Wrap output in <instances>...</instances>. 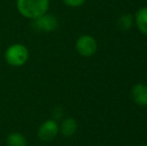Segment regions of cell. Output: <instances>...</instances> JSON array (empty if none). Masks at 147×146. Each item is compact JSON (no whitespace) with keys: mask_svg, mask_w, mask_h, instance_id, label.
<instances>
[{"mask_svg":"<svg viewBox=\"0 0 147 146\" xmlns=\"http://www.w3.org/2000/svg\"><path fill=\"white\" fill-rule=\"evenodd\" d=\"M50 0H16V7L20 14L33 20L48 12Z\"/></svg>","mask_w":147,"mask_h":146,"instance_id":"obj_1","label":"cell"},{"mask_svg":"<svg viewBox=\"0 0 147 146\" xmlns=\"http://www.w3.org/2000/svg\"><path fill=\"white\" fill-rule=\"evenodd\" d=\"M4 58L10 66L20 67L27 62L29 58V51L25 45L21 43H14L5 50Z\"/></svg>","mask_w":147,"mask_h":146,"instance_id":"obj_2","label":"cell"},{"mask_svg":"<svg viewBox=\"0 0 147 146\" xmlns=\"http://www.w3.org/2000/svg\"><path fill=\"white\" fill-rule=\"evenodd\" d=\"M32 27L37 31L52 32L58 27V20L53 14L46 12L36 19L32 20Z\"/></svg>","mask_w":147,"mask_h":146,"instance_id":"obj_3","label":"cell"},{"mask_svg":"<svg viewBox=\"0 0 147 146\" xmlns=\"http://www.w3.org/2000/svg\"><path fill=\"white\" fill-rule=\"evenodd\" d=\"M75 48L77 52L82 56H92L97 51V41L91 35L84 34L77 39L75 43Z\"/></svg>","mask_w":147,"mask_h":146,"instance_id":"obj_4","label":"cell"},{"mask_svg":"<svg viewBox=\"0 0 147 146\" xmlns=\"http://www.w3.org/2000/svg\"><path fill=\"white\" fill-rule=\"evenodd\" d=\"M59 132V126L56 120L54 119H48L45 120L42 124L39 126L37 131V136L41 141L49 142L52 141L57 136Z\"/></svg>","mask_w":147,"mask_h":146,"instance_id":"obj_5","label":"cell"},{"mask_svg":"<svg viewBox=\"0 0 147 146\" xmlns=\"http://www.w3.org/2000/svg\"><path fill=\"white\" fill-rule=\"evenodd\" d=\"M131 97L138 106H147V85L143 83H137L131 90Z\"/></svg>","mask_w":147,"mask_h":146,"instance_id":"obj_6","label":"cell"},{"mask_svg":"<svg viewBox=\"0 0 147 146\" xmlns=\"http://www.w3.org/2000/svg\"><path fill=\"white\" fill-rule=\"evenodd\" d=\"M134 22L137 29L147 36V6H143L137 10L134 16Z\"/></svg>","mask_w":147,"mask_h":146,"instance_id":"obj_7","label":"cell"},{"mask_svg":"<svg viewBox=\"0 0 147 146\" xmlns=\"http://www.w3.org/2000/svg\"><path fill=\"white\" fill-rule=\"evenodd\" d=\"M77 127V122L75 119L69 117V118H66L65 120L62 121L59 127V131L64 137H71L76 133Z\"/></svg>","mask_w":147,"mask_h":146,"instance_id":"obj_8","label":"cell"},{"mask_svg":"<svg viewBox=\"0 0 147 146\" xmlns=\"http://www.w3.org/2000/svg\"><path fill=\"white\" fill-rule=\"evenodd\" d=\"M7 146H27V139L19 132H12L6 138Z\"/></svg>","mask_w":147,"mask_h":146,"instance_id":"obj_9","label":"cell"},{"mask_svg":"<svg viewBox=\"0 0 147 146\" xmlns=\"http://www.w3.org/2000/svg\"><path fill=\"white\" fill-rule=\"evenodd\" d=\"M134 23V16L130 13L123 14L117 20V27L121 31H128L131 29Z\"/></svg>","mask_w":147,"mask_h":146,"instance_id":"obj_10","label":"cell"},{"mask_svg":"<svg viewBox=\"0 0 147 146\" xmlns=\"http://www.w3.org/2000/svg\"><path fill=\"white\" fill-rule=\"evenodd\" d=\"M86 0H62L64 4L68 7L71 8H78L80 6H82L85 3Z\"/></svg>","mask_w":147,"mask_h":146,"instance_id":"obj_11","label":"cell"},{"mask_svg":"<svg viewBox=\"0 0 147 146\" xmlns=\"http://www.w3.org/2000/svg\"><path fill=\"white\" fill-rule=\"evenodd\" d=\"M139 146H147V144H141V145H139Z\"/></svg>","mask_w":147,"mask_h":146,"instance_id":"obj_12","label":"cell"}]
</instances>
